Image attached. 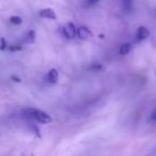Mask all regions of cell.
<instances>
[{"mask_svg":"<svg viewBox=\"0 0 156 156\" xmlns=\"http://www.w3.org/2000/svg\"><path fill=\"white\" fill-rule=\"evenodd\" d=\"M150 37V30L145 27H139L136 31V41L141 42Z\"/></svg>","mask_w":156,"mask_h":156,"instance_id":"3","label":"cell"},{"mask_svg":"<svg viewBox=\"0 0 156 156\" xmlns=\"http://www.w3.org/2000/svg\"><path fill=\"white\" fill-rule=\"evenodd\" d=\"M103 69H104V67H103V65H101V64H94L89 67V69H92V71H102Z\"/></svg>","mask_w":156,"mask_h":156,"instance_id":"12","label":"cell"},{"mask_svg":"<svg viewBox=\"0 0 156 156\" xmlns=\"http://www.w3.org/2000/svg\"><path fill=\"white\" fill-rule=\"evenodd\" d=\"M77 37L81 40H87L89 39L90 37H92V31L90 30L88 27H85V26H81L78 28V31H77Z\"/></svg>","mask_w":156,"mask_h":156,"instance_id":"4","label":"cell"},{"mask_svg":"<svg viewBox=\"0 0 156 156\" xmlns=\"http://www.w3.org/2000/svg\"><path fill=\"white\" fill-rule=\"evenodd\" d=\"M24 115L29 120H32L41 124H48L52 121V118L45 111L37 108H27L24 110Z\"/></svg>","mask_w":156,"mask_h":156,"instance_id":"1","label":"cell"},{"mask_svg":"<svg viewBox=\"0 0 156 156\" xmlns=\"http://www.w3.org/2000/svg\"><path fill=\"white\" fill-rule=\"evenodd\" d=\"M149 121L150 122H156V109H154V110L151 112L150 118H149Z\"/></svg>","mask_w":156,"mask_h":156,"instance_id":"13","label":"cell"},{"mask_svg":"<svg viewBox=\"0 0 156 156\" xmlns=\"http://www.w3.org/2000/svg\"><path fill=\"white\" fill-rule=\"evenodd\" d=\"M40 16H41L42 18H47V20H57V15L56 13H55L54 10L51 9H44V10H41L40 11Z\"/></svg>","mask_w":156,"mask_h":156,"instance_id":"6","label":"cell"},{"mask_svg":"<svg viewBox=\"0 0 156 156\" xmlns=\"http://www.w3.org/2000/svg\"><path fill=\"white\" fill-rule=\"evenodd\" d=\"M46 79H47L48 83H50V85L57 83V81H58V79H59L58 71H57L56 69H51L49 72H48L47 76H46Z\"/></svg>","mask_w":156,"mask_h":156,"instance_id":"5","label":"cell"},{"mask_svg":"<svg viewBox=\"0 0 156 156\" xmlns=\"http://www.w3.org/2000/svg\"><path fill=\"white\" fill-rule=\"evenodd\" d=\"M123 5L126 9H129L132 7V0H123Z\"/></svg>","mask_w":156,"mask_h":156,"instance_id":"14","label":"cell"},{"mask_svg":"<svg viewBox=\"0 0 156 156\" xmlns=\"http://www.w3.org/2000/svg\"><path fill=\"white\" fill-rule=\"evenodd\" d=\"M98 1V0H87V2H88V5H95Z\"/></svg>","mask_w":156,"mask_h":156,"instance_id":"16","label":"cell"},{"mask_svg":"<svg viewBox=\"0 0 156 156\" xmlns=\"http://www.w3.org/2000/svg\"><path fill=\"white\" fill-rule=\"evenodd\" d=\"M0 44H1V45H0V49L1 50H5L7 49L8 47H9V45H8L7 44V41H5V37H1V40H0Z\"/></svg>","mask_w":156,"mask_h":156,"instance_id":"10","label":"cell"},{"mask_svg":"<svg viewBox=\"0 0 156 156\" xmlns=\"http://www.w3.org/2000/svg\"><path fill=\"white\" fill-rule=\"evenodd\" d=\"M8 49L10 50V51H18V50H20L22 49V46L20 45H11V46H9L8 47Z\"/></svg>","mask_w":156,"mask_h":156,"instance_id":"11","label":"cell"},{"mask_svg":"<svg viewBox=\"0 0 156 156\" xmlns=\"http://www.w3.org/2000/svg\"><path fill=\"white\" fill-rule=\"evenodd\" d=\"M130 50H132V44L129 43H124L121 45V47H120L119 49V52L120 55H127L128 52H130Z\"/></svg>","mask_w":156,"mask_h":156,"instance_id":"8","label":"cell"},{"mask_svg":"<svg viewBox=\"0 0 156 156\" xmlns=\"http://www.w3.org/2000/svg\"><path fill=\"white\" fill-rule=\"evenodd\" d=\"M77 31L78 29H76L75 25L73 24V23H66V24L63 26L62 28V34L64 35L66 39H75L76 37H77Z\"/></svg>","mask_w":156,"mask_h":156,"instance_id":"2","label":"cell"},{"mask_svg":"<svg viewBox=\"0 0 156 156\" xmlns=\"http://www.w3.org/2000/svg\"><path fill=\"white\" fill-rule=\"evenodd\" d=\"M10 23L12 25H14V26H20V25H22L23 20L20 16H11L10 17Z\"/></svg>","mask_w":156,"mask_h":156,"instance_id":"9","label":"cell"},{"mask_svg":"<svg viewBox=\"0 0 156 156\" xmlns=\"http://www.w3.org/2000/svg\"><path fill=\"white\" fill-rule=\"evenodd\" d=\"M35 40H37V32L34 30H30L25 37L24 42L27 44H33L35 42Z\"/></svg>","mask_w":156,"mask_h":156,"instance_id":"7","label":"cell"},{"mask_svg":"<svg viewBox=\"0 0 156 156\" xmlns=\"http://www.w3.org/2000/svg\"><path fill=\"white\" fill-rule=\"evenodd\" d=\"M11 79L14 81V83H22V79H20V78L18 77V76H16V75H12Z\"/></svg>","mask_w":156,"mask_h":156,"instance_id":"15","label":"cell"}]
</instances>
